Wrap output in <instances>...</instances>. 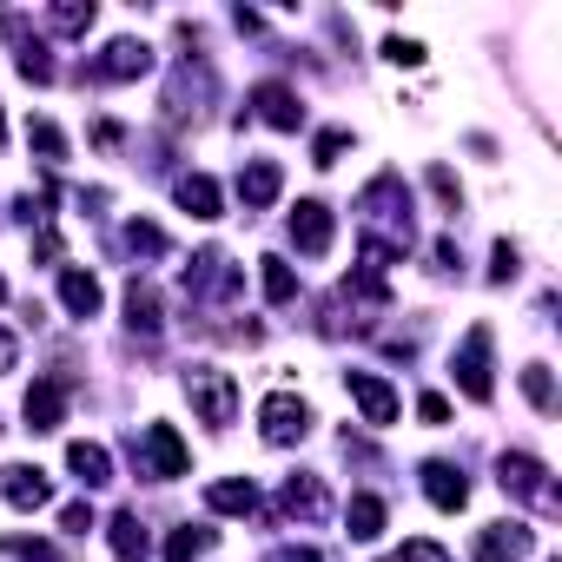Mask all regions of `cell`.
Returning <instances> with one entry per match:
<instances>
[{
    "label": "cell",
    "instance_id": "6da1fadb",
    "mask_svg": "<svg viewBox=\"0 0 562 562\" xmlns=\"http://www.w3.org/2000/svg\"><path fill=\"white\" fill-rule=\"evenodd\" d=\"M358 212H364V238H371V245H384L391 258H404V251H411L417 218H411V192H404V179H397V172H378V179L364 186Z\"/></svg>",
    "mask_w": 562,
    "mask_h": 562
},
{
    "label": "cell",
    "instance_id": "7a4b0ae2",
    "mask_svg": "<svg viewBox=\"0 0 562 562\" xmlns=\"http://www.w3.org/2000/svg\"><path fill=\"white\" fill-rule=\"evenodd\" d=\"M186 397H192V411H199L212 430H225V424L238 417V384H232V371H218V364H192V371H186Z\"/></svg>",
    "mask_w": 562,
    "mask_h": 562
},
{
    "label": "cell",
    "instance_id": "3957f363",
    "mask_svg": "<svg viewBox=\"0 0 562 562\" xmlns=\"http://www.w3.org/2000/svg\"><path fill=\"white\" fill-rule=\"evenodd\" d=\"M258 430H265V443H305L312 437V411H305V397H292V391H271L265 404H258Z\"/></svg>",
    "mask_w": 562,
    "mask_h": 562
},
{
    "label": "cell",
    "instance_id": "277c9868",
    "mask_svg": "<svg viewBox=\"0 0 562 562\" xmlns=\"http://www.w3.org/2000/svg\"><path fill=\"white\" fill-rule=\"evenodd\" d=\"M450 378H457V391H463L470 404H490V397H496V384H490V325H470V338H463Z\"/></svg>",
    "mask_w": 562,
    "mask_h": 562
},
{
    "label": "cell",
    "instance_id": "5b68a950",
    "mask_svg": "<svg viewBox=\"0 0 562 562\" xmlns=\"http://www.w3.org/2000/svg\"><path fill=\"white\" fill-rule=\"evenodd\" d=\"M503 490H509V496H522V503H536L542 516H555V509H562V490H555V483H549V470H542L536 457H522V450H509V457H503Z\"/></svg>",
    "mask_w": 562,
    "mask_h": 562
},
{
    "label": "cell",
    "instance_id": "8992f818",
    "mask_svg": "<svg viewBox=\"0 0 562 562\" xmlns=\"http://www.w3.org/2000/svg\"><path fill=\"white\" fill-rule=\"evenodd\" d=\"M67 397H74V378H34L27 384V430H60L67 424Z\"/></svg>",
    "mask_w": 562,
    "mask_h": 562
},
{
    "label": "cell",
    "instance_id": "52a82bcc",
    "mask_svg": "<svg viewBox=\"0 0 562 562\" xmlns=\"http://www.w3.org/2000/svg\"><path fill=\"white\" fill-rule=\"evenodd\" d=\"M186 470H192V450L179 443V430H172V424H146V476L172 483V476H186Z\"/></svg>",
    "mask_w": 562,
    "mask_h": 562
},
{
    "label": "cell",
    "instance_id": "ba28073f",
    "mask_svg": "<svg viewBox=\"0 0 562 562\" xmlns=\"http://www.w3.org/2000/svg\"><path fill=\"white\" fill-rule=\"evenodd\" d=\"M331 205H318V199H299V212H292V245L305 251V258H325L331 251Z\"/></svg>",
    "mask_w": 562,
    "mask_h": 562
},
{
    "label": "cell",
    "instance_id": "9c48e42d",
    "mask_svg": "<svg viewBox=\"0 0 562 562\" xmlns=\"http://www.w3.org/2000/svg\"><path fill=\"white\" fill-rule=\"evenodd\" d=\"M153 67V47L146 41H113L93 67H87V80H139Z\"/></svg>",
    "mask_w": 562,
    "mask_h": 562
},
{
    "label": "cell",
    "instance_id": "30bf717a",
    "mask_svg": "<svg viewBox=\"0 0 562 562\" xmlns=\"http://www.w3.org/2000/svg\"><path fill=\"white\" fill-rule=\"evenodd\" d=\"M0 496H8L14 509H47L54 503V483L34 463H8V470H0Z\"/></svg>",
    "mask_w": 562,
    "mask_h": 562
},
{
    "label": "cell",
    "instance_id": "8fae6325",
    "mask_svg": "<svg viewBox=\"0 0 562 562\" xmlns=\"http://www.w3.org/2000/svg\"><path fill=\"white\" fill-rule=\"evenodd\" d=\"M251 106H258V120H265V126H278V133H299V126H305L299 93H292V87H278V80H265V87L251 93Z\"/></svg>",
    "mask_w": 562,
    "mask_h": 562
},
{
    "label": "cell",
    "instance_id": "7c38bea8",
    "mask_svg": "<svg viewBox=\"0 0 562 562\" xmlns=\"http://www.w3.org/2000/svg\"><path fill=\"white\" fill-rule=\"evenodd\" d=\"M345 384H351V397H358L364 424H378V430H384V424H397V391H391L384 378H371V371H351Z\"/></svg>",
    "mask_w": 562,
    "mask_h": 562
},
{
    "label": "cell",
    "instance_id": "4fadbf2b",
    "mask_svg": "<svg viewBox=\"0 0 562 562\" xmlns=\"http://www.w3.org/2000/svg\"><path fill=\"white\" fill-rule=\"evenodd\" d=\"M529 529L522 522H490L483 536H476V562H516V555H529Z\"/></svg>",
    "mask_w": 562,
    "mask_h": 562
},
{
    "label": "cell",
    "instance_id": "5bb4252c",
    "mask_svg": "<svg viewBox=\"0 0 562 562\" xmlns=\"http://www.w3.org/2000/svg\"><path fill=\"white\" fill-rule=\"evenodd\" d=\"M0 27L14 34V54H21V80H41V87H47V80H54V54H47L41 41H27V21H21V14H0Z\"/></svg>",
    "mask_w": 562,
    "mask_h": 562
},
{
    "label": "cell",
    "instance_id": "9a60e30c",
    "mask_svg": "<svg viewBox=\"0 0 562 562\" xmlns=\"http://www.w3.org/2000/svg\"><path fill=\"white\" fill-rule=\"evenodd\" d=\"M278 186H285V172H278L271 159H251V166L238 172V199H245V212H265V205L278 199Z\"/></svg>",
    "mask_w": 562,
    "mask_h": 562
},
{
    "label": "cell",
    "instance_id": "2e32d148",
    "mask_svg": "<svg viewBox=\"0 0 562 562\" xmlns=\"http://www.w3.org/2000/svg\"><path fill=\"white\" fill-rule=\"evenodd\" d=\"M424 496H430L437 509H463V503H470V483H463L457 463H424Z\"/></svg>",
    "mask_w": 562,
    "mask_h": 562
},
{
    "label": "cell",
    "instance_id": "e0dca14e",
    "mask_svg": "<svg viewBox=\"0 0 562 562\" xmlns=\"http://www.w3.org/2000/svg\"><path fill=\"white\" fill-rule=\"evenodd\" d=\"M60 305H67L74 318H93V312H100V278L80 271V265H67V271H60Z\"/></svg>",
    "mask_w": 562,
    "mask_h": 562
},
{
    "label": "cell",
    "instance_id": "ac0fdd59",
    "mask_svg": "<svg viewBox=\"0 0 562 562\" xmlns=\"http://www.w3.org/2000/svg\"><path fill=\"white\" fill-rule=\"evenodd\" d=\"M67 470L87 483V490H100V483H113V457H106V443H67Z\"/></svg>",
    "mask_w": 562,
    "mask_h": 562
},
{
    "label": "cell",
    "instance_id": "d6986e66",
    "mask_svg": "<svg viewBox=\"0 0 562 562\" xmlns=\"http://www.w3.org/2000/svg\"><path fill=\"white\" fill-rule=\"evenodd\" d=\"M205 503L218 516H251L258 509V490H251V476H218V483H205Z\"/></svg>",
    "mask_w": 562,
    "mask_h": 562
},
{
    "label": "cell",
    "instance_id": "ffe728a7",
    "mask_svg": "<svg viewBox=\"0 0 562 562\" xmlns=\"http://www.w3.org/2000/svg\"><path fill=\"white\" fill-rule=\"evenodd\" d=\"M172 199H179L192 218H218V186H212L205 172H179V179H172Z\"/></svg>",
    "mask_w": 562,
    "mask_h": 562
},
{
    "label": "cell",
    "instance_id": "44dd1931",
    "mask_svg": "<svg viewBox=\"0 0 562 562\" xmlns=\"http://www.w3.org/2000/svg\"><path fill=\"white\" fill-rule=\"evenodd\" d=\"M106 542H113V555H120V562H146V555H153V536H146V522H139L133 509H120V516H113V536H106Z\"/></svg>",
    "mask_w": 562,
    "mask_h": 562
},
{
    "label": "cell",
    "instance_id": "7402d4cb",
    "mask_svg": "<svg viewBox=\"0 0 562 562\" xmlns=\"http://www.w3.org/2000/svg\"><path fill=\"white\" fill-rule=\"evenodd\" d=\"M285 509H292V516H305V522H318V516L331 509V496H325V483H318V476H285Z\"/></svg>",
    "mask_w": 562,
    "mask_h": 562
},
{
    "label": "cell",
    "instance_id": "603a6c76",
    "mask_svg": "<svg viewBox=\"0 0 562 562\" xmlns=\"http://www.w3.org/2000/svg\"><path fill=\"white\" fill-rule=\"evenodd\" d=\"M126 325L146 331V338L159 331V292L146 285V278H133V285H126Z\"/></svg>",
    "mask_w": 562,
    "mask_h": 562
},
{
    "label": "cell",
    "instance_id": "cb8c5ba5",
    "mask_svg": "<svg viewBox=\"0 0 562 562\" xmlns=\"http://www.w3.org/2000/svg\"><path fill=\"white\" fill-rule=\"evenodd\" d=\"M258 285H265L271 305H292V299H299V271H292L285 258H258Z\"/></svg>",
    "mask_w": 562,
    "mask_h": 562
},
{
    "label": "cell",
    "instance_id": "d4e9b609",
    "mask_svg": "<svg viewBox=\"0 0 562 562\" xmlns=\"http://www.w3.org/2000/svg\"><path fill=\"white\" fill-rule=\"evenodd\" d=\"M345 529H351V542H378V536H384V503H378V496H351Z\"/></svg>",
    "mask_w": 562,
    "mask_h": 562
},
{
    "label": "cell",
    "instance_id": "484cf974",
    "mask_svg": "<svg viewBox=\"0 0 562 562\" xmlns=\"http://www.w3.org/2000/svg\"><path fill=\"white\" fill-rule=\"evenodd\" d=\"M93 14H100L93 0H60V8H47V27H54V34H87Z\"/></svg>",
    "mask_w": 562,
    "mask_h": 562
},
{
    "label": "cell",
    "instance_id": "4316f807",
    "mask_svg": "<svg viewBox=\"0 0 562 562\" xmlns=\"http://www.w3.org/2000/svg\"><path fill=\"white\" fill-rule=\"evenodd\" d=\"M212 542H218L212 529H192V522H186V529H172V542H166V562H199Z\"/></svg>",
    "mask_w": 562,
    "mask_h": 562
},
{
    "label": "cell",
    "instance_id": "83f0119b",
    "mask_svg": "<svg viewBox=\"0 0 562 562\" xmlns=\"http://www.w3.org/2000/svg\"><path fill=\"white\" fill-rule=\"evenodd\" d=\"M27 146H34L47 166H60V159H67V139H60V126H54V120H27Z\"/></svg>",
    "mask_w": 562,
    "mask_h": 562
},
{
    "label": "cell",
    "instance_id": "f1b7e54d",
    "mask_svg": "<svg viewBox=\"0 0 562 562\" xmlns=\"http://www.w3.org/2000/svg\"><path fill=\"white\" fill-rule=\"evenodd\" d=\"M126 245H133L139 258H159V251H166V232L146 225V218H133V225H126Z\"/></svg>",
    "mask_w": 562,
    "mask_h": 562
},
{
    "label": "cell",
    "instance_id": "f546056e",
    "mask_svg": "<svg viewBox=\"0 0 562 562\" xmlns=\"http://www.w3.org/2000/svg\"><path fill=\"white\" fill-rule=\"evenodd\" d=\"M522 397H529L536 411H555V384H549V371H542V364H529V371H522Z\"/></svg>",
    "mask_w": 562,
    "mask_h": 562
},
{
    "label": "cell",
    "instance_id": "4dcf8cb0",
    "mask_svg": "<svg viewBox=\"0 0 562 562\" xmlns=\"http://www.w3.org/2000/svg\"><path fill=\"white\" fill-rule=\"evenodd\" d=\"M8 555H21V562H60L54 542H41V536H8Z\"/></svg>",
    "mask_w": 562,
    "mask_h": 562
},
{
    "label": "cell",
    "instance_id": "1f68e13d",
    "mask_svg": "<svg viewBox=\"0 0 562 562\" xmlns=\"http://www.w3.org/2000/svg\"><path fill=\"white\" fill-rule=\"evenodd\" d=\"M397 562H450V549H443V542H430V536H417V542H404V549H397Z\"/></svg>",
    "mask_w": 562,
    "mask_h": 562
},
{
    "label": "cell",
    "instance_id": "d6a6232c",
    "mask_svg": "<svg viewBox=\"0 0 562 562\" xmlns=\"http://www.w3.org/2000/svg\"><path fill=\"white\" fill-rule=\"evenodd\" d=\"M384 60H397V67H424V47L404 41V34H391V41H384Z\"/></svg>",
    "mask_w": 562,
    "mask_h": 562
},
{
    "label": "cell",
    "instance_id": "836d02e7",
    "mask_svg": "<svg viewBox=\"0 0 562 562\" xmlns=\"http://www.w3.org/2000/svg\"><path fill=\"white\" fill-rule=\"evenodd\" d=\"M351 146V133H318V146H312V166H338V153Z\"/></svg>",
    "mask_w": 562,
    "mask_h": 562
},
{
    "label": "cell",
    "instance_id": "e575fe53",
    "mask_svg": "<svg viewBox=\"0 0 562 562\" xmlns=\"http://www.w3.org/2000/svg\"><path fill=\"white\" fill-rule=\"evenodd\" d=\"M430 186H437V199L450 205V218H457V205H463V192H457V179L443 172V166H430Z\"/></svg>",
    "mask_w": 562,
    "mask_h": 562
},
{
    "label": "cell",
    "instance_id": "d590c367",
    "mask_svg": "<svg viewBox=\"0 0 562 562\" xmlns=\"http://www.w3.org/2000/svg\"><path fill=\"white\" fill-rule=\"evenodd\" d=\"M417 417H424V424H450V397L424 391V397H417Z\"/></svg>",
    "mask_w": 562,
    "mask_h": 562
},
{
    "label": "cell",
    "instance_id": "8d00e7d4",
    "mask_svg": "<svg viewBox=\"0 0 562 562\" xmlns=\"http://www.w3.org/2000/svg\"><path fill=\"white\" fill-rule=\"evenodd\" d=\"M60 522H67V536H87V529H93V503H67Z\"/></svg>",
    "mask_w": 562,
    "mask_h": 562
},
{
    "label": "cell",
    "instance_id": "74e56055",
    "mask_svg": "<svg viewBox=\"0 0 562 562\" xmlns=\"http://www.w3.org/2000/svg\"><path fill=\"white\" fill-rule=\"evenodd\" d=\"M490 278H496V285H509V278H516V245H509V238L496 245V265H490Z\"/></svg>",
    "mask_w": 562,
    "mask_h": 562
},
{
    "label": "cell",
    "instance_id": "f35d334b",
    "mask_svg": "<svg viewBox=\"0 0 562 562\" xmlns=\"http://www.w3.org/2000/svg\"><path fill=\"white\" fill-rule=\"evenodd\" d=\"M14 364H21V345H14V331H8V325H0V378H8Z\"/></svg>",
    "mask_w": 562,
    "mask_h": 562
},
{
    "label": "cell",
    "instance_id": "ab89813d",
    "mask_svg": "<svg viewBox=\"0 0 562 562\" xmlns=\"http://www.w3.org/2000/svg\"><path fill=\"white\" fill-rule=\"evenodd\" d=\"M271 562H325L318 549H271Z\"/></svg>",
    "mask_w": 562,
    "mask_h": 562
},
{
    "label": "cell",
    "instance_id": "60d3db41",
    "mask_svg": "<svg viewBox=\"0 0 562 562\" xmlns=\"http://www.w3.org/2000/svg\"><path fill=\"white\" fill-rule=\"evenodd\" d=\"M0 299H8V278H0Z\"/></svg>",
    "mask_w": 562,
    "mask_h": 562
},
{
    "label": "cell",
    "instance_id": "b9f144b4",
    "mask_svg": "<svg viewBox=\"0 0 562 562\" xmlns=\"http://www.w3.org/2000/svg\"><path fill=\"white\" fill-rule=\"evenodd\" d=\"M0 146H8V126H0Z\"/></svg>",
    "mask_w": 562,
    "mask_h": 562
}]
</instances>
